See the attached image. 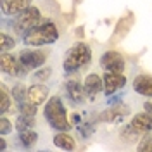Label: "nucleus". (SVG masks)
Instances as JSON below:
<instances>
[{
  "mask_svg": "<svg viewBox=\"0 0 152 152\" xmlns=\"http://www.w3.org/2000/svg\"><path fill=\"white\" fill-rule=\"evenodd\" d=\"M59 40V29L52 21L40 23L38 26L28 29L23 35V42L29 47H42V45H50Z\"/></svg>",
  "mask_w": 152,
  "mask_h": 152,
  "instance_id": "f257e3e1",
  "label": "nucleus"
},
{
  "mask_svg": "<svg viewBox=\"0 0 152 152\" xmlns=\"http://www.w3.org/2000/svg\"><path fill=\"white\" fill-rule=\"evenodd\" d=\"M43 116L48 121V124L57 132H67L71 128V123H69L67 114H66V107H64L62 100L59 97H50L45 102Z\"/></svg>",
  "mask_w": 152,
  "mask_h": 152,
  "instance_id": "f03ea898",
  "label": "nucleus"
},
{
  "mask_svg": "<svg viewBox=\"0 0 152 152\" xmlns=\"http://www.w3.org/2000/svg\"><path fill=\"white\" fill-rule=\"evenodd\" d=\"M92 61V50L86 43H76L66 52V57H64V62H62V67L66 73H76L80 71L81 67H85L88 62Z\"/></svg>",
  "mask_w": 152,
  "mask_h": 152,
  "instance_id": "7ed1b4c3",
  "label": "nucleus"
},
{
  "mask_svg": "<svg viewBox=\"0 0 152 152\" xmlns=\"http://www.w3.org/2000/svg\"><path fill=\"white\" fill-rule=\"evenodd\" d=\"M40 23H42V12H40V9H38V7H35V5H29L26 10H23L21 14H18V16H16L14 28H16V31H18V33L24 35L28 29L38 26Z\"/></svg>",
  "mask_w": 152,
  "mask_h": 152,
  "instance_id": "20e7f679",
  "label": "nucleus"
},
{
  "mask_svg": "<svg viewBox=\"0 0 152 152\" xmlns=\"http://www.w3.org/2000/svg\"><path fill=\"white\" fill-rule=\"evenodd\" d=\"M18 57H19V61H21V64L26 67V71L40 69L45 64V61H47V54L45 52L33 50V48H23Z\"/></svg>",
  "mask_w": 152,
  "mask_h": 152,
  "instance_id": "39448f33",
  "label": "nucleus"
},
{
  "mask_svg": "<svg viewBox=\"0 0 152 152\" xmlns=\"http://www.w3.org/2000/svg\"><path fill=\"white\" fill-rule=\"evenodd\" d=\"M0 66H2V71L9 76H16V78H23L26 76V67L21 64L19 57H14L12 54H7V52H2L0 56Z\"/></svg>",
  "mask_w": 152,
  "mask_h": 152,
  "instance_id": "423d86ee",
  "label": "nucleus"
},
{
  "mask_svg": "<svg viewBox=\"0 0 152 152\" xmlns=\"http://www.w3.org/2000/svg\"><path fill=\"white\" fill-rule=\"evenodd\" d=\"M102 78H104V92L107 97L114 95L118 90L124 88V85H126V76L118 71H105Z\"/></svg>",
  "mask_w": 152,
  "mask_h": 152,
  "instance_id": "0eeeda50",
  "label": "nucleus"
},
{
  "mask_svg": "<svg viewBox=\"0 0 152 152\" xmlns=\"http://www.w3.org/2000/svg\"><path fill=\"white\" fill-rule=\"evenodd\" d=\"M124 59L121 54L114 52V50H109V52H104L102 57H100V67L104 71H118V73H123L124 71Z\"/></svg>",
  "mask_w": 152,
  "mask_h": 152,
  "instance_id": "6e6552de",
  "label": "nucleus"
},
{
  "mask_svg": "<svg viewBox=\"0 0 152 152\" xmlns=\"http://www.w3.org/2000/svg\"><path fill=\"white\" fill-rule=\"evenodd\" d=\"M83 86H85V95L88 97V100H94L95 97L104 90V78L92 73V75H88L85 78Z\"/></svg>",
  "mask_w": 152,
  "mask_h": 152,
  "instance_id": "1a4fd4ad",
  "label": "nucleus"
},
{
  "mask_svg": "<svg viewBox=\"0 0 152 152\" xmlns=\"http://www.w3.org/2000/svg\"><path fill=\"white\" fill-rule=\"evenodd\" d=\"M33 0H2V14L4 16H18L31 5Z\"/></svg>",
  "mask_w": 152,
  "mask_h": 152,
  "instance_id": "9d476101",
  "label": "nucleus"
},
{
  "mask_svg": "<svg viewBox=\"0 0 152 152\" xmlns=\"http://www.w3.org/2000/svg\"><path fill=\"white\" fill-rule=\"evenodd\" d=\"M133 90L137 94L152 99V76L151 75H138L133 80Z\"/></svg>",
  "mask_w": 152,
  "mask_h": 152,
  "instance_id": "9b49d317",
  "label": "nucleus"
},
{
  "mask_svg": "<svg viewBox=\"0 0 152 152\" xmlns=\"http://www.w3.org/2000/svg\"><path fill=\"white\" fill-rule=\"evenodd\" d=\"M133 126V130L137 133H149L152 130V114L149 113H140L137 114V116H133L132 123H130Z\"/></svg>",
  "mask_w": 152,
  "mask_h": 152,
  "instance_id": "f8f14e48",
  "label": "nucleus"
},
{
  "mask_svg": "<svg viewBox=\"0 0 152 152\" xmlns=\"http://www.w3.org/2000/svg\"><path fill=\"white\" fill-rule=\"evenodd\" d=\"M66 94L67 97L71 99V102L73 104H81L83 102V99H85V86H81L80 81H76V80H69L66 83Z\"/></svg>",
  "mask_w": 152,
  "mask_h": 152,
  "instance_id": "ddd939ff",
  "label": "nucleus"
},
{
  "mask_svg": "<svg viewBox=\"0 0 152 152\" xmlns=\"http://www.w3.org/2000/svg\"><path fill=\"white\" fill-rule=\"evenodd\" d=\"M28 99L31 102H35L37 105L45 104L48 100V88L45 85H42V81L37 85H31L28 88Z\"/></svg>",
  "mask_w": 152,
  "mask_h": 152,
  "instance_id": "4468645a",
  "label": "nucleus"
},
{
  "mask_svg": "<svg viewBox=\"0 0 152 152\" xmlns=\"http://www.w3.org/2000/svg\"><path fill=\"white\" fill-rule=\"evenodd\" d=\"M54 145H57L62 151H75L76 149V142L71 135H67V132H59L54 137Z\"/></svg>",
  "mask_w": 152,
  "mask_h": 152,
  "instance_id": "2eb2a0df",
  "label": "nucleus"
},
{
  "mask_svg": "<svg viewBox=\"0 0 152 152\" xmlns=\"http://www.w3.org/2000/svg\"><path fill=\"white\" fill-rule=\"evenodd\" d=\"M37 124V119L35 116H26V114H19L16 123H14V128L18 132H24V130H31L33 126Z\"/></svg>",
  "mask_w": 152,
  "mask_h": 152,
  "instance_id": "dca6fc26",
  "label": "nucleus"
},
{
  "mask_svg": "<svg viewBox=\"0 0 152 152\" xmlns=\"http://www.w3.org/2000/svg\"><path fill=\"white\" fill-rule=\"evenodd\" d=\"M12 94H9L7 92V88H5V85L0 86V113L5 114L7 111L10 109V105H12Z\"/></svg>",
  "mask_w": 152,
  "mask_h": 152,
  "instance_id": "f3484780",
  "label": "nucleus"
},
{
  "mask_svg": "<svg viewBox=\"0 0 152 152\" xmlns=\"http://www.w3.org/2000/svg\"><path fill=\"white\" fill-rule=\"evenodd\" d=\"M38 140V133L33 132V128L31 130H24V132H19V142L21 145H24V147H33Z\"/></svg>",
  "mask_w": 152,
  "mask_h": 152,
  "instance_id": "a211bd4d",
  "label": "nucleus"
},
{
  "mask_svg": "<svg viewBox=\"0 0 152 152\" xmlns=\"http://www.w3.org/2000/svg\"><path fill=\"white\" fill-rule=\"evenodd\" d=\"M18 111L21 114H26V116H35L38 111V105L35 102H31L29 99H24V100L18 102Z\"/></svg>",
  "mask_w": 152,
  "mask_h": 152,
  "instance_id": "6ab92c4d",
  "label": "nucleus"
},
{
  "mask_svg": "<svg viewBox=\"0 0 152 152\" xmlns=\"http://www.w3.org/2000/svg\"><path fill=\"white\" fill-rule=\"evenodd\" d=\"M14 47H16V40L2 31V35H0V48H2V52H9Z\"/></svg>",
  "mask_w": 152,
  "mask_h": 152,
  "instance_id": "aec40b11",
  "label": "nucleus"
},
{
  "mask_svg": "<svg viewBox=\"0 0 152 152\" xmlns=\"http://www.w3.org/2000/svg\"><path fill=\"white\" fill-rule=\"evenodd\" d=\"M12 97H14V100H16V104L21 102V100H24V99H28V90H26V86L23 85H16L12 88Z\"/></svg>",
  "mask_w": 152,
  "mask_h": 152,
  "instance_id": "412c9836",
  "label": "nucleus"
},
{
  "mask_svg": "<svg viewBox=\"0 0 152 152\" xmlns=\"http://www.w3.org/2000/svg\"><path fill=\"white\" fill-rule=\"evenodd\" d=\"M137 149H138V151H152V135L145 133V137L140 140V143H138Z\"/></svg>",
  "mask_w": 152,
  "mask_h": 152,
  "instance_id": "4be33fe9",
  "label": "nucleus"
},
{
  "mask_svg": "<svg viewBox=\"0 0 152 152\" xmlns=\"http://www.w3.org/2000/svg\"><path fill=\"white\" fill-rule=\"evenodd\" d=\"M12 123H10L9 119L2 114V119H0V135H7V133H10L12 132Z\"/></svg>",
  "mask_w": 152,
  "mask_h": 152,
  "instance_id": "5701e85b",
  "label": "nucleus"
},
{
  "mask_svg": "<svg viewBox=\"0 0 152 152\" xmlns=\"http://www.w3.org/2000/svg\"><path fill=\"white\" fill-rule=\"evenodd\" d=\"M50 73H52L50 67H42L40 71H37V73L33 75V80H35V81H43V80H47L48 76H50Z\"/></svg>",
  "mask_w": 152,
  "mask_h": 152,
  "instance_id": "b1692460",
  "label": "nucleus"
},
{
  "mask_svg": "<svg viewBox=\"0 0 152 152\" xmlns=\"http://www.w3.org/2000/svg\"><path fill=\"white\" fill-rule=\"evenodd\" d=\"M94 132V126H92V124H83V126H81V124H80V133H81V135H83V137H90V133Z\"/></svg>",
  "mask_w": 152,
  "mask_h": 152,
  "instance_id": "393cba45",
  "label": "nucleus"
},
{
  "mask_svg": "<svg viewBox=\"0 0 152 152\" xmlns=\"http://www.w3.org/2000/svg\"><path fill=\"white\" fill-rule=\"evenodd\" d=\"M143 109H145V113L152 114V102H151V100H149V102H145V104H143Z\"/></svg>",
  "mask_w": 152,
  "mask_h": 152,
  "instance_id": "a878e982",
  "label": "nucleus"
},
{
  "mask_svg": "<svg viewBox=\"0 0 152 152\" xmlns=\"http://www.w3.org/2000/svg\"><path fill=\"white\" fill-rule=\"evenodd\" d=\"M5 149H7V143H5V138L2 135V138H0V151H5Z\"/></svg>",
  "mask_w": 152,
  "mask_h": 152,
  "instance_id": "bb28decb",
  "label": "nucleus"
},
{
  "mask_svg": "<svg viewBox=\"0 0 152 152\" xmlns=\"http://www.w3.org/2000/svg\"><path fill=\"white\" fill-rule=\"evenodd\" d=\"M73 123H80V116H78V114L73 116Z\"/></svg>",
  "mask_w": 152,
  "mask_h": 152,
  "instance_id": "cd10ccee",
  "label": "nucleus"
}]
</instances>
